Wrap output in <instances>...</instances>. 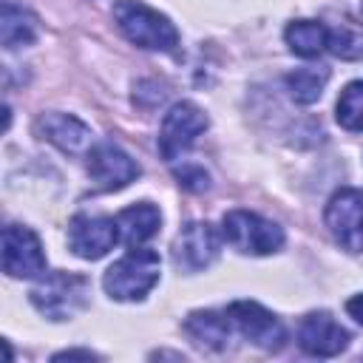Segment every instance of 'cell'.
I'll use <instances>...</instances> for the list:
<instances>
[{"mask_svg":"<svg viewBox=\"0 0 363 363\" xmlns=\"http://www.w3.org/2000/svg\"><path fill=\"white\" fill-rule=\"evenodd\" d=\"M113 20L119 31L139 48L147 51H173L179 45L176 26L159 14L156 9L145 6L142 0H119L113 3Z\"/></svg>","mask_w":363,"mask_h":363,"instance_id":"6da1fadb","label":"cell"},{"mask_svg":"<svg viewBox=\"0 0 363 363\" xmlns=\"http://www.w3.org/2000/svg\"><path fill=\"white\" fill-rule=\"evenodd\" d=\"M162 261L153 250L136 247L105 269L102 286L113 301H142L159 284Z\"/></svg>","mask_w":363,"mask_h":363,"instance_id":"7a4b0ae2","label":"cell"},{"mask_svg":"<svg viewBox=\"0 0 363 363\" xmlns=\"http://www.w3.org/2000/svg\"><path fill=\"white\" fill-rule=\"evenodd\" d=\"M88 295H91V284L85 275L60 269V272H48L31 289V303L48 320H68L88 306Z\"/></svg>","mask_w":363,"mask_h":363,"instance_id":"3957f363","label":"cell"},{"mask_svg":"<svg viewBox=\"0 0 363 363\" xmlns=\"http://www.w3.org/2000/svg\"><path fill=\"white\" fill-rule=\"evenodd\" d=\"M227 244L244 255H269L284 247V230L250 210H230L221 221Z\"/></svg>","mask_w":363,"mask_h":363,"instance_id":"277c9868","label":"cell"},{"mask_svg":"<svg viewBox=\"0 0 363 363\" xmlns=\"http://www.w3.org/2000/svg\"><path fill=\"white\" fill-rule=\"evenodd\" d=\"M204 130H207L204 111L193 102H176L164 113L162 128H159V153H162V159L164 162L182 159Z\"/></svg>","mask_w":363,"mask_h":363,"instance_id":"5b68a950","label":"cell"},{"mask_svg":"<svg viewBox=\"0 0 363 363\" xmlns=\"http://www.w3.org/2000/svg\"><path fill=\"white\" fill-rule=\"evenodd\" d=\"M224 312H227L233 329L244 340H250V343H255L261 349H281L284 346L286 332H284L281 320L269 309H264L261 303H255V301H233Z\"/></svg>","mask_w":363,"mask_h":363,"instance_id":"8992f818","label":"cell"},{"mask_svg":"<svg viewBox=\"0 0 363 363\" xmlns=\"http://www.w3.org/2000/svg\"><path fill=\"white\" fill-rule=\"evenodd\" d=\"M326 227L343 250L363 252V190H337L326 204Z\"/></svg>","mask_w":363,"mask_h":363,"instance_id":"52a82bcc","label":"cell"},{"mask_svg":"<svg viewBox=\"0 0 363 363\" xmlns=\"http://www.w3.org/2000/svg\"><path fill=\"white\" fill-rule=\"evenodd\" d=\"M119 224L116 218L108 216H74L68 224V247L74 255L85 258V261H96L102 255H108L116 241H119Z\"/></svg>","mask_w":363,"mask_h":363,"instance_id":"ba28073f","label":"cell"},{"mask_svg":"<svg viewBox=\"0 0 363 363\" xmlns=\"http://www.w3.org/2000/svg\"><path fill=\"white\" fill-rule=\"evenodd\" d=\"M3 272L11 278H37L45 272V252L34 230L20 224L3 227Z\"/></svg>","mask_w":363,"mask_h":363,"instance_id":"9c48e42d","label":"cell"},{"mask_svg":"<svg viewBox=\"0 0 363 363\" xmlns=\"http://www.w3.org/2000/svg\"><path fill=\"white\" fill-rule=\"evenodd\" d=\"M218 258V235L207 221H190L173 238V264L182 272L207 269Z\"/></svg>","mask_w":363,"mask_h":363,"instance_id":"30bf717a","label":"cell"},{"mask_svg":"<svg viewBox=\"0 0 363 363\" xmlns=\"http://www.w3.org/2000/svg\"><path fill=\"white\" fill-rule=\"evenodd\" d=\"M88 176L99 190H122L139 176V164L113 142H99L88 150Z\"/></svg>","mask_w":363,"mask_h":363,"instance_id":"8fae6325","label":"cell"},{"mask_svg":"<svg viewBox=\"0 0 363 363\" xmlns=\"http://www.w3.org/2000/svg\"><path fill=\"white\" fill-rule=\"evenodd\" d=\"M298 346L312 357H335L349 346V332L329 312H309L298 323Z\"/></svg>","mask_w":363,"mask_h":363,"instance_id":"7c38bea8","label":"cell"},{"mask_svg":"<svg viewBox=\"0 0 363 363\" xmlns=\"http://www.w3.org/2000/svg\"><path fill=\"white\" fill-rule=\"evenodd\" d=\"M37 128L51 145H57L65 153L91 150L88 147L91 145V128L85 122H79L77 116H71V113H43Z\"/></svg>","mask_w":363,"mask_h":363,"instance_id":"4fadbf2b","label":"cell"},{"mask_svg":"<svg viewBox=\"0 0 363 363\" xmlns=\"http://www.w3.org/2000/svg\"><path fill=\"white\" fill-rule=\"evenodd\" d=\"M184 332L193 337V343L204 346V349H224L233 337V323L227 318V312H216V309H199L190 312L184 320Z\"/></svg>","mask_w":363,"mask_h":363,"instance_id":"5bb4252c","label":"cell"},{"mask_svg":"<svg viewBox=\"0 0 363 363\" xmlns=\"http://www.w3.org/2000/svg\"><path fill=\"white\" fill-rule=\"evenodd\" d=\"M116 224H119V235L128 247H139L145 241H150L159 227H162V213L159 207H153L150 201H139V204H130L125 207L119 216H116Z\"/></svg>","mask_w":363,"mask_h":363,"instance_id":"9a60e30c","label":"cell"},{"mask_svg":"<svg viewBox=\"0 0 363 363\" xmlns=\"http://www.w3.org/2000/svg\"><path fill=\"white\" fill-rule=\"evenodd\" d=\"M284 40H286L289 51L303 57V60H312V57H320L323 51H329V28L323 23H315V20L289 23L284 31Z\"/></svg>","mask_w":363,"mask_h":363,"instance_id":"2e32d148","label":"cell"},{"mask_svg":"<svg viewBox=\"0 0 363 363\" xmlns=\"http://www.w3.org/2000/svg\"><path fill=\"white\" fill-rule=\"evenodd\" d=\"M0 37L6 48H20V45H31L37 40V20L17 9L14 3L3 6V20H0Z\"/></svg>","mask_w":363,"mask_h":363,"instance_id":"e0dca14e","label":"cell"},{"mask_svg":"<svg viewBox=\"0 0 363 363\" xmlns=\"http://www.w3.org/2000/svg\"><path fill=\"white\" fill-rule=\"evenodd\" d=\"M326 82H329V68H298L286 74V91L301 105H312L323 94Z\"/></svg>","mask_w":363,"mask_h":363,"instance_id":"ac0fdd59","label":"cell"},{"mask_svg":"<svg viewBox=\"0 0 363 363\" xmlns=\"http://www.w3.org/2000/svg\"><path fill=\"white\" fill-rule=\"evenodd\" d=\"M335 116H337L340 128H346V130H363V79H354V82H349L340 91Z\"/></svg>","mask_w":363,"mask_h":363,"instance_id":"d6986e66","label":"cell"},{"mask_svg":"<svg viewBox=\"0 0 363 363\" xmlns=\"http://www.w3.org/2000/svg\"><path fill=\"white\" fill-rule=\"evenodd\" d=\"M329 51L340 60H360L363 57V34L346 23L329 28Z\"/></svg>","mask_w":363,"mask_h":363,"instance_id":"ffe728a7","label":"cell"},{"mask_svg":"<svg viewBox=\"0 0 363 363\" xmlns=\"http://www.w3.org/2000/svg\"><path fill=\"white\" fill-rule=\"evenodd\" d=\"M176 179H179L182 187H187V190H193V193L207 190V184H210V176H207L204 167H199V164H184L182 170H176Z\"/></svg>","mask_w":363,"mask_h":363,"instance_id":"44dd1931","label":"cell"},{"mask_svg":"<svg viewBox=\"0 0 363 363\" xmlns=\"http://www.w3.org/2000/svg\"><path fill=\"white\" fill-rule=\"evenodd\" d=\"M346 312L363 326V295H354V298H349L346 301Z\"/></svg>","mask_w":363,"mask_h":363,"instance_id":"7402d4cb","label":"cell"},{"mask_svg":"<svg viewBox=\"0 0 363 363\" xmlns=\"http://www.w3.org/2000/svg\"><path fill=\"white\" fill-rule=\"evenodd\" d=\"M74 357H82V360H94L96 354H94V352H88V349H68V352H60V354H54V360H74Z\"/></svg>","mask_w":363,"mask_h":363,"instance_id":"603a6c76","label":"cell"},{"mask_svg":"<svg viewBox=\"0 0 363 363\" xmlns=\"http://www.w3.org/2000/svg\"><path fill=\"white\" fill-rule=\"evenodd\" d=\"M360 17H363V3H360Z\"/></svg>","mask_w":363,"mask_h":363,"instance_id":"cb8c5ba5","label":"cell"}]
</instances>
